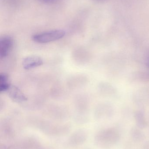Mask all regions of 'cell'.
Here are the masks:
<instances>
[{"label":"cell","instance_id":"cell-1","mask_svg":"<svg viewBox=\"0 0 149 149\" xmlns=\"http://www.w3.org/2000/svg\"><path fill=\"white\" fill-rule=\"evenodd\" d=\"M65 34V31L63 30H54L36 34L33 36L32 39L36 42L47 43L61 39Z\"/></svg>","mask_w":149,"mask_h":149},{"label":"cell","instance_id":"cell-2","mask_svg":"<svg viewBox=\"0 0 149 149\" xmlns=\"http://www.w3.org/2000/svg\"><path fill=\"white\" fill-rule=\"evenodd\" d=\"M14 45V40L10 36H6L0 39V57L4 58L8 56Z\"/></svg>","mask_w":149,"mask_h":149},{"label":"cell","instance_id":"cell-3","mask_svg":"<svg viewBox=\"0 0 149 149\" xmlns=\"http://www.w3.org/2000/svg\"><path fill=\"white\" fill-rule=\"evenodd\" d=\"M43 61L40 57L37 56H29L25 58L22 61V66L24 69L29 70L41 66Z\"/></svg>","mask_w":149,"mask_h":149},{"label":"cell","instance_id":"cell-4","mask_svg":"<svg viewBox=\"0 0 149 149\" xmlns=\"http://www.w3.org/2000/svg\"><path fill=\"white\" fill-rule=\"evenodd\" d=\"M6 92L10 98L14 102H23L27 101V99L25 95L15 86L10 85Z\"/></svg>","mask_w":149,"mask_h":149},{"label":"cell","instance_id":"cell-5","mask_svg":"<svg viewBox=\"0 0 149 149\" xmlns=\"http://www.w3.org/2000/svg\"><path fill=\"white\" fill-rule=\"evenodd\" d=\"M104 145L110 147L114 145L119 140V134L117 130H108L104 132Z\"/></svg>","mask_w":149,"mask_h":149},{"label":"cell","instance_id":"cell-6","mask_svg":"<svg viewBox=\"0 0 149 149\" xmlns=\"http://www.w3.org/2000/svg\"><path fill=\"white\" fill-rule=\"evenodd\" d=\"M10 86V84L9 83L8 75L5 73L0 74V92H7Z\"/></svg>","mask_w":149,"mask_h":149},{"label":"cell","instance_id":"cell-7","mask_svg":"<svg viewBox=\"0 0 149 149\" xmlns=\"http://www.w3.org/2000/svg\"><path fill=\"white\" fill-rule=\"evenodd\" d=\"M39 1L44 3H51L54 2L58 0H39Z\"/></svg>","mask_w":149,"mask_h":149},{"label":"cell","instance_id":"cell-8","mask_svg":"<svg viewBox=\"0 0 149 149\" xmlns=\"http://www.w3.org/2000/svg\"></svg>","mask_w":149,"mask_h":149}]
</instances>
